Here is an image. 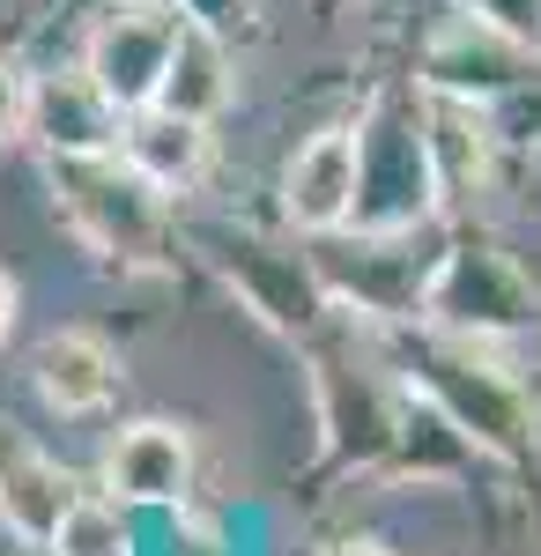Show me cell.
<instances>
[{"mask_svg":"<svg viewBox=\"0 0 541 556\" xmlns=\"http://www.w3.org/2000/svg\"><path fill=\"white\" fill-rule=\"evenodd\" d=\"M45 186H52V215H60V230H67L83 253H97L104 267H126V275L164 267L171 193H156L119 149L45 156Z\"/></svg>","mask_w":541,"mask_h":556,"instance_id":"obj_1","label":"cell"},{"mask_svg":"<svg viewBox=\"0 0 541 556\" xmlns=\"http://www.w3.org/2000/svg\"><path fill=\"white\" fill-rule=\"evenodd\" d=\"M408 364H416L408 386H423V401L445 416V430H460L467 445H482V453H498V460H519V453H527L534 408H527L519 379L482 356L475 334L430 327V334H416V356H408Z\"/></svg>","mask_w":541,"mask_h":556,"instance_id":"obj_2","label":"cell"},{"mask_svg":"<svg viewBox=\"0 0 541 556\" xmlns=\"http://www.w3.org/2000/svg\"><path fill=\"white\" fill-rule=\"evenodd\" d=\"M178 15H186V8H171V0H119V8L83 38V75L104 89L112 112L156 104L164 67H171V38H178Z\"/></svg>","mask_w":541,"mask_h":556,"instance_id":"obj_3","label":"cell"},{"mask_svg":"<svg viewBox=\"0 0 541 556\" xmlns=\"http://www.w3.org/2000/svg\"><path fill=\"white\" fill-rule=\"evenodd\" d=\"M423 319L445 327V334H475L490 342L504 327H527L534 319V298L519 282V267L490 245H453V253L430 267V290H423Z\"/></svg>","mask_w":541,"mask_h":556,"instance_id":"obj_4","label":"cell"},{"mask_svg":"<svg viewBox=\"0 0 541 556\" xmlns=\"http://www.w3.org/2000/svg\"><path fill=\"white\" fill-rule=\"evenodd\" d=\"M282 215L312 238H341L364 215V127H319L282 172Z\"/></svg>","mask_w":541,"mask_h":556,"instance_id":"obj_5","label":"cell"},{"mask_svg":"<svg viewBox=\"0 0 541 556\" xmlns=\"http://www.w3.org/2000/svg\"><path fill=\"white\" fill-rule=\"evenodd\" d=\"M319 424L341 453L356 460H378L393 445H408V393L386 379L378 364H356V356H319Z\"/></svg>","mask_w":541,"mask_h":556,"instance_id":"obj_6","label":"cell"},{"mask_svg":"<svg viewBox=\"0 0 541 556\" xmlns=\"http://www.w3.org/2000/svg\"><path fill=\"white\" fill-rule=\"evenodd\" d=\"M97 482L134 505V513H186L193 497V438L164 416H141V424L112 430L104 460H97Z\"/></svg>","mask_w":541,"mask_h":556,"instance_id":"obj_7","label":"cell"},{"mask_svg":"<svg viewBox=\"0 0 541 556\" xmlns=\"http://www.w3.org/2000/svg\"><path fill=\"white\" fill-rule=\"evenodd\" d=\"M416 134H423V164H430V193L445 208H467L490 186V119H482V104L467 89L423 83Z\"/></svg>","mask_w":541,"mask_h":556,"instance_id":"obj_8","label":"cell"},{"mask_svg":"<svg viewBox=\"0 0 541 556\" xmlns=\"http://www.w3.org/2000/svg\"><path fill=\"white\" fill-rule=\"evenodd\" d=\"M438 267V260H430ZM430 267L401 253V230H372L364 245H341V253L319 260V290L334 304H356V312H423V290H430Z\"/></svg>","mask_w":541,"mask_h":556,"instance_id":"obj_9","label":"cell"},{"mask_svg":"<svg viewBox=\"0 0 541 556\" xmlns=\"http://www.w3.org/2000/svg\"><path fill=\"white\" fill-rule=\"evenodd\" d=\"M215 119H186V112H171V104H141V112H126L119 119V156L134 172L149 178L156 193H193L201 172H209L215 141H209Z\"/></svg>","mask_w":541,"mask_h":556,"instance_id":"obj_10","label":"cell"},{"mask_svg":"<svg viewBox=\"0 0 541 556\" xmlns=\"http://www.w3.org/2000/svg\"><path fill=\"white\" fill-rule=\"evenodd\" d=\"M30 379H38L45 408H60V416H97V408H112V393H119V349L104 342V334H89V327H60V334L38 342Z\"/></svg>","mask_w":541,"mask_h":556,"instance_id":"obj_11","label":"cell"},{"mask_svg":"<svg viewBox=\"0 0 541 556\" xmlns=\"http://www.w3.org/2000/svg\"><path fill=\"white\" fill-rule=\"evenodd\" d=\"M75 497H83V490H75V475L60 468V460H45L30 445H0V527H8L15 542L45 549V542L60 534V519H67Z\"/></svg>","mask_w":541,"mask_h":556,"instance_id":"obj_12","label":"cell"},{"mask_svg":"<svg viewBox=\"0 0 541 556\" xmlns=\"http://www.w3.org/2000/svg\"><path fill=\"white\" fill-rule=\"evenodd\" d=\"M119 119L104 104V89L83 67L60 83H30V134L45 141V156H89V149H119Z\"/></svg>","mask_w":541,"mask_h":556,"instance_id":"obj_13","label":"cell"},{"mask_svg":"<svg viewBox=\"0 0 541 556\" xmlns=\"http://www.w3.org/2000/svg\"><path fill=\"white\" fill-rule=\"evenodd\" d=\"M156 104L186 112V119H215V112L230 104V52L215 38V23L193 15V8L178 15V38H171V67H164Z\"/></svg>","mask_w":541,"mask_h":556,"instance_id":"obj_14","label":"cell"},{"mask_svg":"<svg viewBox=\"0 0 541 556\" xmlns=\"http://www.w3.org/2000/svg\"><path fill=\"white\" fill-rule=\"evenodd\" d=\"M45 549L52 556H134L141 549V542H134V505H119L112 490H83Z\"/></svg>","mask_w":541,"mask_h":556,"instance_id":"obj_15","label":"cell"},{"mask_svg":"<svg viewBox=\"0 0 541 556\" xmlns=\"http://www.w3.org/2000/svg\"><path fill=\"white\" fill-rule=\"evenodd\" d=\"M467 15H475L482 30H498V38L527 45V52L541 45V0H467Z\"/></svg>","mask_w":541,"mask_h":556,"instance_id":"obj_16","label":"cell"},{"mask_svg":"<svg viewBox=\"0 0 541 556\" xmlns=\"http://www.w3.org/2000/svg\"><path fill=\"white\" fill-rule=\"evenodd\" d=\"M23 134H30V83H23V67L0 60V156H8Z\"/></svg>","mask_w":541,"mask_h":556,"instance_id":"obj_17","label":"cell"},{"mask_svg":"<svg viewBox=\"0 0 541 556\" xmlns=\"http://www.w3.org/2000/svg\"><path fill=\"white\" fill-rule=\"evenodd\" d=\"M15 312H23V290H15V275H0V349L15 342Z\"/></svg>","mask_w":541,"mask_h":556,"instance_id":"obj_18","label":"cell"},{"mask_svg":"<svg viewBox=\"0 0 541 556\" xmlns=\"http://www.w3.org/2000/svg\"><path fill=\"white\" fill-rule=\"evenodd\" d=\"M327 556H393V549H386V542H334Z\"/></svg>","mask_w":541,"mask_h":556,"instance_id":"obj_19","label":"cell"}]
</instances>
